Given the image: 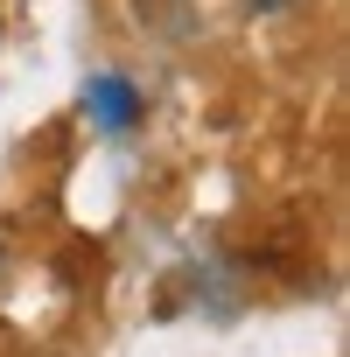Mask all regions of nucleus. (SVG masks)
<instances>
[{
  "mask_svg": "<svg viewBox=\"0 0 350 357\" xmlns=\"http://www.w3.org/2000/svg\"><path fill=\"white\" fill-rule=\"evenodd\" d=\"M84 112H91L98 133H133V126H140V91H133L119 70H98V77L84 84Z\"/></svg>",
  "mask_w": 350,
  "mask_h": 357,
  "instance_id": "f257e3e1",
  "label": "nucleus"
},
{
  "mask_svg": "<svg viewBox=\"0 0 350 357\" xmlns=\"http://www.w3.org/2000/svg\"><path fill=\"white\" fill-rule=\"evenodd\" d=\"M252 8H259V15H280V8H294V0H252Z\"/></svg>",
  "mask_w": 350,
  "mask_h": 357,
  "instance_id": "f03ea898",
  "label": "nucleus"
}]
</instances>
